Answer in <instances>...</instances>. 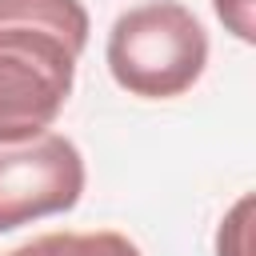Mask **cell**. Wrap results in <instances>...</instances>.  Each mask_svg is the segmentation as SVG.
<instances>
[{
	"label": "cell",
	"instance_id": "obj_1",
	"mask_svg": "<svg viewBox=\"0 0 256 256\" xmlns=\"http://www.w3.org/2000/svg\"><path fill=\"white\" fill-rule=\"evenodd\" d=\"M88 44L80 0H0V144L52 128Z\"/></svg>",
	"mask_w": 256,
	"mask_h": 256
},
{
	"label": "cell",
	"instance_id": "obj_2",
	"mask_svg": "<svg viewBox=\"0 0 256 256\" xmlns=\"http://www.w3.org/2000/svg\"><path fill=\"white\" fill-rule=\"evenodd\" d=\"M104 60L128 96L172 100L204 76L208 32L180 0H144L112 20Z\"/></svg>",
	"mask_w": 256,
	"mask_h": 256
},
{
	"label": "cell",
	"instance_id": "obj_3",
	"mask_svg": "<svg viewBox=\"0 0 256 256\" xmlns=\"http://www.w3.org/2000/svg\"><path fill=\"white\" fill-rule=\"evenodd\" d=\"M84 196V156L60 132L0 144V232L72 212Z\"/></svg>",
	"mask_w": 256,
	"mask_h": 256
},
{
	"label": "cell",
	"instance_id": "obj_4",
	"mask_svg": "<svg viewBox=\"0 0 256 256\" xmlns=\"http://www.w3.org/2000/svg\"><path fill=\"white\" fill-rule=\"evenodd\" d=\"M12 256H144L124 232H44L12 248Z\"/></svg>",
	"mask_w": 256,
	"mask_h": 256
},
{
	"label": "cell",
	"instance_id": "obj_5",
	"mask_svg": "<svg viewBox=\"0 0 256 256\" xmlns=\"http://www.w3.org/2000/svg\"><path fill=\"white\" fill-rule=\"evenodd\" d=\"M248 216H252V196H240L236 208L220 220L216 256H248Z\"/></svg>",
	"mask_w": 256,
	"mask_h": 256
},
{
	"label": "cell",
	"instance_id": "obj_6",
	"mask_svg": "<svg viewBox=\"0 0 256 256\" xmlns=\"http://www.w3.org/2000/svg\"><path fill=\"white\" fill-rule=\"evenodd\" d=\"M216 16L228 24V32H236V40L252 44L256 32H252V0H212Z\"/></svg>",
	"mask_w": 256,
	"mask_h": 256
}]
</instances>
